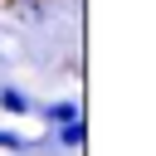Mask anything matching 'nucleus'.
<instances>
[{"label":"nucleus","mask_w":156,"mask_h":156,"mask_svg":"<svg viewBox=\"0 0 156 156\" xmlns=\"http://www.w3.org/2000/svg\"><path fill=\"white\" fill-rule=\"evenodd\" d=\"M39 117H44V127H49V132H58V127H68V122H78V117H83V102H78V98H54V102H44V107H39Z\"/></svg>","instance_id":"1"},{"label":"nucleus","mask_w":156,"mask_h":156,"mask_svg":"<svg viewBox=\"0 0 156 156\" xmlns=\"http://www.w3.org/2000/svg\"><path fill=\"white\" fill-rule=\"evenodd\" d=\"M54 141H58L63 151H83V146H88V122L78 117V122H68V127H58V132H54Z\"/></svg>","instance_id":"2"},{"label":"nucleus","mask_w":156,"mask_h":156,"mask_svg":"<svg viewBox=\"0 0 156 156\" xmlns=\"http://www.w3.org/2000/svg\"><path fill=\"white\" fill-rule=\"evenodd\" d=\"M39 146H44V136H20V132L0 127V151H15V156H29V151H39Z\"/></svg>","instance_id":"3"},{"label":"nucleus","mask_w":156,"mask_h":156,"mask_svg":"<svg viewBox=\"0 0 156 156\" xmlns=\"http://www.w3.org/2000/svg\"><path fill=\"white\" fill-rule=\"evenodd\" d=\"M34 102L20 93V88H10V83H0V112H10V117H24Z\"/></svg>","instance_id":"4"}]
</instances>
